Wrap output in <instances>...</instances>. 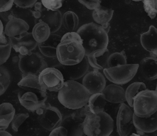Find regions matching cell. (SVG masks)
<instances>
[{"label": "cell", "mask_w": 157, "mask_h": 136, "mask_svg": "<svg viewBox=\"0 0 157 136\" xmlns=\"http://www.w3.org/2000/svg\"><path fill=\"white\" fill-rule=\"evenodd\" d=\"M133 120L134 126H136L138 131L144 134L153 133L157 131V111L147 118H141L133 114Z\"/></svg>", "instance_id": "obj_20"}, {"label": "cell", "mask_w": 157, "mask_h": 136, "mask_svg": "<svg viewBox=\"0 0 157 136\" xmlns=\"http://www.w3.org/2000/svg\"><path fill=\"white\" fill-rule=\"evenodd\" d=\"M34 8L33 10H31V12H32V15L33 17L35 18V22L36 24L37 23V21L41 17V12H42V9L44 8L43 5L42 4V2H37L36 3V4L34 5Z\"/></svg>", "instance_id": "obj_39"}, {"label": "cell", "mask_w": 157, "mask_h": 136, "mask_svg": "<svg viewBox=\"0 0 157 136\" xmlns=\"http://www.w3.org/2000/svg\"><path fill=\"white\" fill-rule=\"evenodd\" d=\"M29 30V26L26 21L14 17L6 23L4 33L8 37H15L27 33Z\"/></svg>", "instance_id": "obj_17"}, {"label": "cell", "mask_w": 157, "mask_h": 136, "mask_svg": "<svg viewBox=\"0 0 157 136\" xmlns=\"http://www.w3.org/2000/svg\"><path fill=\"white\" fill-rule=\"evenodd\" d=\"M133 113L141 118H147L157 111V92L146 90L141 91L133 99Z\"/></svg>", "instance_id": "obj_5"}, {"label": "cell", "mask_w": 157, "mask_h": 136, "mask_svg": "<svg viewBox=\"0 0 157 136\" xmlns=\"http://www.w3.org/2000/svg\"><path fill=\"white\" fill-rule=\"evenodd\" d=\"M42 4L44 8L49 10H59V8H61L63 6V1L61 0H42Z\"/></svg>", "instance_id": "obj_36"}, {"label": "cell", "mask_w": 157, "mask_h": 136, "mask_svg": "<svg viewBox=\"0 0 157 136\" xmlns=\"http://www.w3.org/2000/svg\"><path fill=\"white\" fill-rule=\"evenodd\" d=\"M147 90L146 85L144 83H133L131 84L125 91V98L128 105L130 107H133V99L141 91Z\"/></svg>", "instance_id": "obj_28"}, {"label": "cell", "mask_w": 157, "mask_h": 136, "mask_svg": "<svg viewBox=\"0 0 157 136\" xmlns=\"http://www.w3.org/2000/svg\"><path fill=\"white\" fill-rule=\"evenodd\" d=\"M32 36L37 44H41L48 40L51 35L48 25L42 21H39L32 29Z\"/></svg>", "instance_id": "obj_26"}, {"label": "cell", "mask_w": 157, "mask_h": 136, "mask_svg": "<svg viewBox=\"0 0 157 136\" xmlns=\"http://www.w3.org/2000/svg\"><path fill=\"white\" fill-rule=\"evenodd\" d=\"M114 10L111 8L99 6L93 12V18L95 23L101 26L105 32L108 33L110 29L109 22L112 20Z\"/></svg>", "instance_id": "obj_21"}, {"label": "cell", "mask_w": 157, "mask_h": 136, "mask_svg": "<svg viewBox=\"0 0 157 136\" xmlns=\"http://www.w3.org/2000/svg\"><path fill=\"white\" fill-rule=\"evenodd\" d=\"M49 136H67V131L64 127L60 126L51 131Z\"/></svg>", "instance_id": "obj_41"}, {"label": "cell", "mask_w": 157, "mask_h": 136, "mask_svg": "<svg viewBox=\"0 0 157 136\" xmlns=\"http://www.w3.org/2000/svg\"><path fill=\"white\" fill-rule=\"evenodd\" d=\"M36 112L38 115L37 121L44 129L51 131L60 126L63 117L56 107L46 103L44 106Z\"/></svg>", "instance_id": "obj_9"}, {"label": "cell", "mask_w": 157, "mask_h": 136, "mask_svg": "<svg viewBox=\"0 0 157 136\" xmlns=\"http://www.w3.org/2000/svg\"><path fill=\"white\" fill-rule=\"evenodd\" d=\"M15 115L12 104L6 102L0 104V131L8 128Z\"/></svg>", "instance_id": "obj_25"}, {"label": "cell", "mask_w": 157, "mask_h": 136, "mask_svg": "<svg viewBox=\"0 0 157 136\" xmlns=\"http://www.w3.org/2000/svg\"><path fill=\"white\" fill-rule=\"evenodd\" d=\"M27 118H29V115L26 113L17 114V115H15L11 122L12 128L14 130V131L17 132L18 131V129L20 127V126L23 124Z\"/></svg>", "instance_id": "obj_35"}, {"label": "cell", "mask_w": 157, "mask_h": 136, "mask_svg": "<svg viewBox=\"0 0 157 136\" xmlns=\"http://www.w3.org/2000/svg\"><path fill=\"white\" fill-rule=\"evenodd\" d=\"M90 95L82 84L74 80H67L58 92V99L66 108L76 110L86 105Z\"/></svg>", "instance_id": "obj_3"}, {"label": "cell", "mask_w": 157, "mask_h": 136, "mask_svg": "<svg viewBox=\"0 0 157 136\" xmlns=\"http://www.w3.org/2000/svg\"><path fill=\"white\" fill-rule=\"evenodd\" d=\"M36 2V0H15L14 4L21 8H31L33 7Z\"/></svg>", "instance_id": "obj_38"}, {"label": "cell", "mask_w": 157, "mask_h": 136, "mask_svg": "<svg viewBox=\"0 0 157 136\" xmlns=\"http://www.w3.org/2000/svg\"><path fill=\"white\" fill-rule=\"evenodd\" d=\"M89 64L86 56H85L80 63L74 65H63L61 64L56 68L60 71L63 76L65 81L78 80L84 77L89 71Z\"/></svg>", "instance_id": "obj_13"}, {"label": "cell", "mask_w": 157, "mask_h": 136, "mask_svg": "<svg viewBox=\"0 0 157 136\" xmlns=\"http://www.w3.org/2000/svg\"><path fill=\"white\" fill-rule=\"evenodd\" d=\"M141 44L143 48L150 52L151 56H157V29L153 25L150 27L146 32L142 33L140 37Z\"/></svg>", "instance_id": "obj_19"}, {"label": "cell", "mask_w": 157, "mask_h": 136, "mask_svg": "<svg viewBox=\"0 0 157 136\" xmlns=\"http://www.w3.org/2000/svg\"><path fill=\"white\" fill-rule=\"evenodd\" d=\"M63 16L59 10H49L44 8L41 12L40 18L37 21H42L46 23L51 29V33H55L62 25Z\"/></svg>", "instance_id": "obj_16"}, {"label": "cell", "mask_w": 157, "mask_h": 136, "mask_svg": "<svg viewBox=\"0 0 157 136\" xmlns=\"http://www.w3.org/2000/svg\"><path fill=\"white\" fill-rule=\"evenodd\" d=\"M4 25H3L2 20L0 19V37L3 36V34H4Z\"/></svg>", "instance_id": "obj_43"}, {"label": "cell", "mask_w": 157, "mask_h": 136, "mask_svg": "<svg viewBox=\"0 0 157 136\" xmlns=\"http://www.w3.org/2000/svg\"><path fill=\"white\" fill-rule=\"evenodd\" d=\"M155 91L157 92V83H156V90Z\"/></svg>", "instance_id": "obj_47"}, {"label": "cell", "mask_w": 157, "mask_h": 136, "mask_svg": "<svg viewBox=\"0 0 157 136\" xmlns=\"http://www.w3.org/2000/svg\"><path fill=\"white\" fill-rule=\"evenodd\" d=\"M18 86L23 88V89L33 88V89L43 91L39 83L38 76L33 74H27L24 76L21 80L18 82Z\"/></svg>", "instance_id": "obj_30"}, {"label": "cell", "mask_w": 157, "mask_h": 136, "mask_svg": "<svg viewBox=\"0 0 157 136\" xmlns=\"http://www.w3.org/2000/svg\"><path fill=\"white\" fill-rule=\"evenodd\" d=\"M84 119L82 118L76 112L66 116L62 120L61 125L67 131V136H82L83 122Z\"/></svg>", "instance_id": "obj_15"}, {"label": "cell", "mask_w": 157, "mask_h": 136, "mask_svg": "<svg viewBox=\"0 0 157 136\" xmlns=\"http://www.w3.org/2000/svg\"><path fill=\"white\" fill-rule=\"evenodd\" d=\"M0 136H12V135L8 131L1 130L0 131Z\"/></svg>", "instance_id": "obj_44"}, {"label": "cell", "mask_w": 157, "mask_h": 136, "mask_svg": "<svg viewBox=\"0 0 157 136\" xmlns=\"http://www.w3.org/2000/svg\"><path fill=\"white\" fill-rule=\"evenodd\" d=\"M12 46L15 52L19 55H28L32 52L34 49L38 46L36 40H34L32 33L27 32L21 36L15 37H9Z\"/></svg>", "instance_id": "obj_12"}, {"label": "cell", "mask_w": 157, "mask_h": 136, "mask_svg": "<svg viewBox=\"0 0 157 136\" xmlns=\"http://www.w3.org/2000/svg\"><path fill=\"white\" fill-rule=\"evenodd\" d=\"M82 136H87V135H85V134H84V135H82Z\"/></svg>", "instance_id": "obj_48"}, {"label": "cell", "mask_w": 157, "mask_h": 136, "mask_svg": "<svg viewBox=\"0 0 157 136\" xmlns=\"http://www.w3.org/2000/svg\"><path fill=\"white\" fill-rule=\"evenodd\" d=\"M128 136H141V135H138L137 134H131V135H128Z\"/></svg>", "instance_id": "obj_46"}, {"label": "cell", "mask_w": 157, "mask_h": 136, "mask_svg": "<svg viewBox=\"0 0 157 136\" xmlns=\"http://www.w3.org/2000/svg\"><path fill=\"white\" fill-rule=\"evenodd\" d=\"M114 130V120L108 113H89L84 120L83 131L87 136H109Z\"/></svg>", "instance_id": "obj_4"}, {"label": "cell", "mask_w": 157, "mask_h": 136, "mask_svg": "<svg viewBox=\"0 0 157 136\" xmlns=\"http://www.w3.org/2000/svg\"><path fill=\"white\" fill-rule=\"evenodd\" d=\"M14 4V1H4V0H0V13L8 12L11 10L12 6Z\"/></svg>", "instance_id": "obj_40"}, {"label": "cell", "mask_w": 157, "mask_h": 136, "mask_svg": "<svg viewBox=\"0 0 157 136\" xmlns=\"http://www.w3.org/2000/svg\"><path fill=\"white\" fill-rule=\"evenodd\" d=\"M11 74L7 68L0 65V96L2 95L10 86Z\"/></svg>", "instance_id": "obj_32"}, {"label": "cell", "mask_w": 157, "mask_h": 136, "mask_svg": "<svg viewBox=\"0 0 157 136\" xmlns=\"http://www.w3.org/2000/svg\"><path fill=\"white\" fill-rule=\"evenodd\" d=\"M133 114L130 106L126 103H121L117 116V129L119 136H128L133 131Z\"/></svg>", "instance_id": "obj_11"}, {"label": "cell", "mask_w": 157, "mask_h": 136, "mask_svg": "<svg viewBox=\"0 0 157 136\" xmlns=\"http://www.w3.org/2000/svg\"><path fill=\"white\" fill-rule=\"evenodd\" d=\"M141 74L147 80L157 79V57L148 56L142 60L139 65Z\"/></svg>", "instance_id": "obj_23"}, {"label": "cell", "mask_w": 157, "mask_h": 136, "mask_svg": "<svg viewBox=\"0 0 157 136\" xmlns=\"http://www.w3.org/2000/svg\"><path fill=\"white\" fill-rule=\"evenodd\" d=\"M18 68L23 76L27 74L39 76L48 68L44 57L38 52H32L28 55H18Z\"/></svg>", "instance_id": "obj_7"}, {"label": "cell", "mask_w": 157, "mask_h": 136, "mask_svg": "<svg viewBox=\"0 0 157 136\" xmlns=\"http://www.w3.org/2000/svg\"><path fill=\"white\" fill-rule=\"evenodd\" d=\"M106 102L112 103H122L126 102L125 91L120 85L111 84L105 87L102 91Z\"/></svg>", "instance_id": "obj_22"}, {"label": "cell", "mask_w": 157, "mask_h": 136, "mask_svg": "<svg viewBox=\"0 0 157 136\" xmlns=\"http://www.w3.org/2000/svg\"><path fill=\"white\" fill-rule=\"evenodd\" d=\"M109 136H113V135H109Z\"/></svg>", "instance_id": "obj_49"}, {"label": "cell", "mask_w": 157, "mask_h": 136, "mask_svg": "<svg viewBox=\"0 0 157 136\" xmlns=\"http://www.w3.org/2000/svg\"><path fill=\"white\" fill-rule=\"evenodd\" d=\"M62 24L68 32H75L79 24V18L75 12L67 11L63 15Z\"/></svg>", "instance_id": "obj_29"}, {"label": "cell", "mask_w": 157, "mask_h": 136, "mask_svg": "<svg viewBox=\"0 0 157 136\" xmlns=\"http://www.w3.org/2000/svg\"><path fill=\"white\" fill-rule=\"evenodd\" d=\"M139 64H126L103 69V74L112 83L121 85L130 82L136 76Z\"/></svg>", "instance_id": "obj_6"}, {"label": "cell", "mask_w": 157, "mask_h": 136, "mask_svg": "<svg viewBox=\"0 0 157 136\" xmlns=\"http://www.w3.org/2000/svg\"><path fill=\"white\" fill-rule=\"evenodd\" d=\"M12 46L9 37L5 34L0 37V65H3L8 61L11 54Z\"/></svg>", "instance_id": "obj_31"}, {"label": "cell", "mask_w": 157, "mask_h": 136, "mask_svg": "<svg viewBox=\"0 0 157 136\" xmlns=\"http://www.w3.org/2000/svg\"><path fill=\"white\" fill-rule=\"evenodd\" d=\"M27 90L25 92H20L18 95V100L22 106L29 111H37L45 105L47 100L46 91L36 90L33 91Z\"/></svg>", "instance_id": "obj_10"}, {"label": "cell", "mask_w": 157, "mask_h": 136, "mask_svg": "<svg viewBox=\"0 0 157 136\" xmlns=\"http://www.w3.org/2000/svg\"><path fill=\"white\" fill-rule=\"evenodd\" d=\"M0 17L2 18V20L4 21H6V23L12 20V18H14L15 17V16L14 14L12 13V12L8 11V12H2V13H0Z\"/></svg>", "instance_id": "obj_42"}, {"label": "cell", "mask_w": 157, "mask_h": 136, "mask_svg": "<svg viewBox=\"0 0 157 136\" xmlns=\"http://www.w3.org/2000/svg\"><path fill=\"white\" fill-rule=\"evenodd\" d=\"M137 134L138 135H141V136H149V135H147L145 134H144V133H143V132H141V131H138L137 129Z\"/></svg>", "instance_id": "obj_45"}, {"label": "cell", "mask_w": 157, "mask_h": 136, "mask_svg": "<svg viewBox=\"0 0 157 136\" xmlns=\"http://www.w3.org/2000/svg\"><path fill=\"white\" fill-rule=\"evenodd\" d=\"M106 100L104 95L102 93L93 94L90 95L87 105L90 112L92 114H97L104 111Z\"/></svg>", "instance_id": "obj_27"}, {"label": "cell", "mask_w": 157, "mask_h": 136, "mask_svg": "<svg viewBox=\"0 0 157 136\" xmlns=\"http://www.w3.org/2000/svg\"><path fill=\"white\" fill-rule=\"evenodd\" d=\"M144 8L148 17L154 19L157 14V0H144Z\"/></svg>", "instance_id": "obj_34"}, {"label": "cell", "mask_w": 157, "mask_h": 136, "mask_svg": "<svg viewBox=\"0 0 157 136\" xmlns=\"http://www.w3.org/2000/svg\"><path fill=\"white\" fill-rule=\"evenodd\" d=\"M62 37L56 33H51V36L43 43L38 44L40 51L44 57L48 59L56 58V49L61 42Z\"/></svg>", "instance_id": "obj_18"}, {"label": "cell", "mask_w": 157, "mask_h": 136, "mask_svg": "<svg viewBox=\"0 0 157 136\" xmlns=\"http://www.w3.org/2000/svg\"><path fill=\"white\" fill-rule=\"evenodd\" d=\"M85 57L82 40L76 31L68 32L62 37L56 49V58L63 65H74Z\"/></svg>", "instance_id": "obj_1"}, {"label": "cell", "mask_w": 157, "mask_h": 136, "mask_svg": "<svg viewBox=\"0 0 157 136\" xmlns=\"http://www.w3.org/2000/svg\"><path fill=\"white\" fill-rule=\"evenodd\" d=\"M39 83L44 91L59 92L63 87L65 80L61 72L55 68H47L38 76Z\"/></svg>", "instance_id": "obj_8"}, {"label": "cell", "mask_w": 157, "mask_h": 136, "mask_svg": "<svg viewBox=\"0 0 157 136\" xmlns=\"http://www.w3.org/2000/svg\"><path fill=\"white\" fill-rule=\"evenodd\" d=\"M109 52L108 49L100 50L86 56L89 64L96 70H103L108 68V59Z\"/></svg>", "instance_id": "obj_24"}, {"label": "cell", "mask_w": 157, "mask_h": 136, "mask_svg": "<svg viewBox=\"0 0 157 136\" xmlns=\"http://www.w3.org/2000/svg\"><path fill=\"white\" fill-rule=\"evenodd\" d=\"M126 53L124 51L112 53L109 55L108 59V68L116 67L118 65L127 64Z\"/></svg>", "instance_id": "obj_33"}, {"label": "cell", "mask_w": 157, "mask_h": 136, "mask_svg": "<svg viewBox=\"0 0 157 136\" xmlns=\"http://www.w3.org/2000/svg\"><path fill=\"white\" fill-rule=\"evenodd\" d=\"M82 40L85 56L106 49L108 45V35L101 26L95 23L82 25L76 31Z\"/></svg>", "instance_id": "obj_2"}, {"label": "cell", "mask_w": 157, "mask_h": 136, "mask_svg": "<svg viewBox=\"0 0 157 136\" xmlns=\"http://www.w3.org/2000/svg\"><path fill=\"white\" fill-rule=\"evenodd\" d=\"M82 84L89 91L90 95L102 93L106 87L105 77L99 70L95 69L84 76Z\"/></svg>", "instance_id": "obj_14"}, {"label": "cell", "mask_w": 157, "mask_h": 136, "mask_svg": "<svg viewBox=\"0 0 157 136\" xmlns=\"http://www.w3.org/2000/svg\"><path fill=\"white\" fill-rule=\"evenodd\" d=\"M79 3L85 6L89 10H95L101 6V1L99 0H91V1H84V0H79Z\"/></svg>", "instance_id": "obj_37"}]
</instances>
